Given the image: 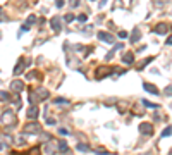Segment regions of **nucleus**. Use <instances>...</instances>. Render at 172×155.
I'll list each match as a JSON object with an SVG mask.
<instances>
[{"label":"nucleus","mask_w":172,"mask_h":155,"mask_svg":"<svg viewBox=\"0 0 172 155\" xmlns=\"http://www.w3.org/2000/svg\"><path fill=\"white\" fill-rule=\"evenodd\" d=\"M40 131H41V126L38 123H29L22 128V133L24 134H38Z\"/></svg>","instance_id":"1"},{"label":"nucleus","mask_w":172,"mask_h":155,"mask_svg":"<svg viewBox=\"0 0 172 155\" xmlns=\"http://www.w3.org/2000/svg\"><path fill=\"white\" fill-rule=\"evenodd\" d=\"M2 123L4 124L7 123V126H9V124H16V117H14L12 110H4V112H2Z\"/></svg>","instance_id":"2"},{"label":"nucleus","mask_w":172,"mask_h":155,"mask_svg":"<svg viewBox=\"0 0 172 155\" xmlns=\"http://www.w3.org/2000/svg\"><path fill=\"white\" fill-rule=\"evenodd\" d=\"M140 133L146 134V136H151V134H153V126H151V124H148V123L140 124Z\"/></svg>","instance_id":"3"},{"label":"nucleus","mask_w":172,"mask_h":155,"mask_svg":"<svg viewBox=\"0 0 172 155\" xmlns=\"http://www.w3.org/2000/svg\"><path fill=\"white\" fill-rule=\"evenodd\" d=\"M114 74V69H108V67H100L97 72V79H102V78H107V76Z\"/></svg>","instance_id":"4"},{"label":"nucleus","mask_w":172,"mask_h":155,"mask_svg":"<svg viewBox=\"0 0 172 155\" xmlns=\"http://www.w3.org/2000/svg\"><path fill=\"white\" fill-rule=\"evenodd\" d=\"M11 90L16 91V93H21V91L24 90V83H22V81H19V79H14L11 83Z\"/></svg>","instance_id":"5"},{"label":"nucleus","mask_w":172,"mask_h":155,"mask_svg":"<svg viewBox=\"0 0 172 155\" xmlns=\"http://www.w3.org/2000/svg\"><path fill=\"white\" fill-rule=\"evenodd\" d=\"M29 64H31V60H29V59H24V62H21V60H19V64L14 67V74H16V76L21 74L22 71H24V66H29Z\"/></svg>","instance_id":"6"},{"label":"nucleus","mask_w":172,"mask_h":155,"mask_svg":"<svg viewBox=\"0 0 172 155\" xmlns=\"http://www.w3.org/2000/svg\"><path fill=\"white\" fill-rule=\"evenodd\" d=\"M153 31H155L157 35H165V33L169 31V24H167V22H160V24H157L155 26Z\"/></svg>","instance_id":"7"},{"label":"nucleus","mask_w":172,"mask_h":155,"mask_svg":"<svg viewBox=\"0 0 172 155\" xmlns=\"http://www.w3.org/2000/svg\"><path fill=\"white\" fill-rule=\"evenodd\" d=\"M98 38H100L102 42H105V43H114V42H115V38H114L110 33H103V31L98 33Z\"/></svg>","instance_id":"8"},{"label":"nucleus","mask_w":172,"mask_h":155,"mask_svg":"<svg viewBox=\"0 0 172 155\" xmlns=\"http://www.w3.org/2000/svg\"><path fill=\"white\" fill-rule=\"evenodd\" d=\"M50 26H52L54 31H60V17L59 16L52 17V19H50Z\"/></svg>","instance_id":"9"},{"label":"nucleus","mask_w":172,"mask_h":155,"mask_svg":"<svg viewBox=\"0 0 172 155\" xmlns=\"http://www.w3.org/2000/svg\"><path fill=\"white\" fill-rule=\"evenodd\" d=\"M143 88H145V91H148V93L158 95V88H157V86H153L151 83H143Z\"/></svg>","instance_id":"10"},{"label":"nucleus","mask_w":172,"mask_h":155,"mask_svg":"<svg viewBox=\"0 0 172 155\" xmlns=\"http://www.w3.org/2000/svg\"><path fill=\"white\" fill-rule=\"evenodd\" d=\"M36 95L40 96V100H45V98H48V90H45L41 86H38L36 88Z\"/></svg>","instance_id":"11"},{"label":"nucleus","mask_w":172,"mask_h":155,"mask_svg":"<svg viewBox=\"0 0 172 155\" xmlns=\"http://www.w3.org/2000/svg\"><path fill=\"white\" fill-rule=\"evenodd\" d=\"M141 38V31H140V28H134L133 29V35H131V43H136L138 40Z\"/></svg>","instance_id":"12"},{"label":"nucleus","mask_w":172,"mask_h":155,"mask_svg":"<svg viewBox=\"0 0 172 155\" xmlns=\"http://www.w3.org/2000/svg\"><path fill=\"white\" fill-rule=\"evenodd\" d=\"M122 62H124V64H133V62H134V55H133V54H124Z\"/></svg>","instance_id":"13"},{"label":"nucleus","mask_w":172,"mask_h":155,"mask_svg":"<svg viewBox=\"0 0 172 155\" xmlns=\"http://www.w3.org/2000/svg\"><path fill=\"white\" fill-rule=\"evenodd\" d=\"M38 114H40V112H38V109L36 107H31L29 110H28V117H29V119H36Z\"/></svg>","instance_id":"14"},{"label":"nucleus","mask_w":172,"mask_h":155,"mask_svg":"<svg viewBox=\"0 0 172 155\" xmlns=\"http://www.w3.org/2000/svg\"><path fill=\"white\" fill-rule=\"evenodd\" d=\"M76 148H78V150H81V152H90V145L79 143V145H76Z\"/></svg>","instance_id":"15"},{"label":"nucleus","mask_w":172,"mask_h":155,"mask_svg":"<svg viewBox=\"0 0 172 155\" xmlns=\"http://www.w3.org/2000/svg\"><path fill=\"white\" fill-rule=\"evenodd\" d=\"M143 105H145V107H150V109H158L157 103H151V102H148V100H143Z\"/></svg>","instance_id":"16"},{"label":"nucleus","mask_w":172,"mask_h":155,"mask_svg":"<svg viewBox=\"0 0 172 155\" xmlns=\"http://www.w3.org/2000/svg\"><path fill=\"white\" fill-rule=\"evenodd\" d=\"M151 60H153V57H148V59H146V60H143V62H141V64L138 66V69H143V67H145L146 64H150Z\"/></svg>","instance_id":"17"},{"label":"nucleus","mask_w":172,"mask_h":155,"mask_svg":"<svg viewBox=\"0 0 172 155\" xmlns=\"http://www.w3.org/2000/svg\"><path fill=\"white\" fill-rule=\"evenodd\" d=\"M59 150H60V152H67V150H69V148H67V143H65V141H60V143H59Z\"/></svg>","instance_id":"18"},{"label":"nucleus","mask_w":172,"mask_h":155,"mask_svg":"<svg viewBox=\"0 0 172 155\" xmlns=\"http://www.w3.org/2000/svg\"><path fill=\"white\" fill-rule=\"evenodd\" d=\"M169 134H172V128H165L162 131V136H169Z\"/></svg>","instance_id":"19"},{"label":"nucleus","mask_w":172,"mask_h":155,"mask_svg":"<svg viewBox=\"0 0 172 155\" xmlns=\"http://www.w3.org/2000/svg\"><path fill=\"white\" fill-rule=\"evenodd\" d=\"M86 19H88L86 14H79V16H78V21H79V22H86Z\"/></svg>","instance_id":"20"},{"label":"nucleus","mask_w":172,"mask_h":155,"mask_svg":"<svg viewBox=\"0 0 172 155\" xmlns=\"http://www.w3.org/2000/svg\"><path fill=\"white\" fill-rule=\"evenodd\" d=\"M64 19H65V22H72L74 21V16H72V14H65Z\"/></svg>","instance_id":"21"},{"label":"nucleus","mask_w":172,"mask_h":155,"mask_svg":"<svg viewBox=\"0 0 172 155\" xmlns=\"http://www.w3.org/2000/svg\"><path fill=\"white\" fill-rule=\"evenodd\" d=\"M164 93H165L167 96H170V95H172V86H167V88H165V91H164Z\"/></svg>","instance_id":"22"},{"label":"nucleus","mask_w":172,"mask_h":155,"mask_svg":"<svg viewBox=\"0 0 172 155\" xmlns=\"http://www.w3.org/2000/svg\"><path fill=\"white\" fill-rule=\"evenodd\" d=\"M5 100H11V98H9V93L2 91V102H5Z\"/></svg>","instance_id":"23"},{"label":"nucleus","mask_w":172,"mask_h":155,"mask_svg":"<svg viewBox=\"0 0 172 155\" xmlns=\"http://www.w3.org/2000/svg\"><path fill=\"white\" fill-rule=\"evenodd\" d=\"M64 4H65V0H55V5L57 7H64Z\"/></svg>","instance_id":"24"},{"label":"nucleus","mask_w":172,"mask_h":155,"mask_svg":"<svg viewBox=\"0 0 172 155\" xmlns=\"http://www.w3.org/2000/svg\"><path fill=\"white\" fill-rule=\"evenodd\" d=\"M55 103H67V100H65V98H55Z\"/></svg>","instance_id":"25"},{"label":"nucleus","mask_w":172,"mask_h":155,"mask_svg":"<svg viewBox=\"0 0 172 155\" xmlns=\"http://www.w3.org/2000/svg\"><path fill=\"white\" fill-rule=\"evenodd\" d=\"M35 21H36V17H35V16H29V17H28V24H33Z\"/></svg>","instance_id":"26"},{"label":"nucleus","mask_w":172,"mask_h":155,"mask_svg":"<svg viewBox=\"0 0 172 155\" xmlns=\"http://www.w3.org/2000/svg\"><path fill=\"white\" fill-rule=\"evenodd\" d=\"M47 124H55V119H54V117H48V116H47Z\"/></svg>","instance_id":"27"},{"label":"nucleus","mask_w":172,"mask_h":155,"mask_svg":"<svg viewBox=\"0 0 172 155\" xmlns=\"http://www.w3.org/2000/svg\"><path fill=\"white\" fill-rule=\"evenodd\" d=\"M71 5H72V7H78V5H79V0H71Z\"/></svg>","instance_id":"28"},{"label":"nucleus","mask_w":172,"mask_h":155,"mask_svg":"<svg viewBox=\"0 0 172 155\" xmlns=\"http://www.w3.org/2000/svg\"><path fill=\"white\" fill-rule=\"evenodd\" d=\"M59 133H60V134H69V131H67V129H62V128H60Z\"/></svg>","instance_id":"29"},{"label":"nucleus","mask_w":172,"mask_h":155,"mask_svg":"<svg viewBox=\"0 0 172 155\" xmlns=\"http://www.w3.org/2000/svg\"><path fill=\"white\" fill-rule=\"evenodd\" d=\"M119 36H121V38H126V36H127V33H126V31H121V33H119Z\"/></svg>","instance_id":"30"},{"label":"nucleus","mask_w":172,"mask_h":155,"mask_svg":"<svg viewBox=\"0 0 172 155\" xmlns=\"http://www.w3.org/2000/svg\"><path fill=\"white\" fill-rule=\"evenodd\" d=\"M167 45H170V47H172V36L167 38Z\"/></svg>","instance_id":"31"},{"label":"nucleus","mask_w":172,"mask_h":155,"mask_svg":"<svg viewBox=\"0 0 172 155\" xmlns=\"http://www.w3.org/2000/svg\"><path fill=\"white\" fill-rule=\"evenodd\" d=\"M105 2H107V0H103V2H100V7H103V5H105Z\"/></svg>","instance_id":"32"},{"label":"nucleus","mask_w":172,"mask_h":155,"mask_svg":"<svg viewBox=\"0 0 172 155\" xmlns=\"http://www.w3.org/2000/svg\"><path fill=\"white\" fill-rule=\"evenodd\" d=\"M170 153H172V148H170Z\"/></svg>","instance_id":"33"}]
</instances>
